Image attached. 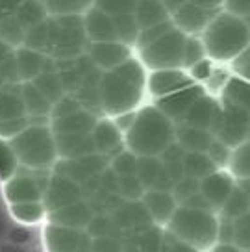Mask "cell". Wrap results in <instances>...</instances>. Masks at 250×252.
<instances>
[{"mask_svg":"<svg viewBox=\"0 0 250 252\" xmlns=\"http://www.w3.org/2000/svg\"><path fill=\"white\" fill-rule=\"evenodd\" d=\"M172 137V123L154 106L145 108L135 115L132 128L126 132V145L132 154H137L139 158H156L157 154H163L167 147H171Z\"/></svg>","mask_w":250,"mask_h":252,"instance_id":"1","label":"cell"},{"mask_svg":"<svg viewBox=\"0 0 250 252\" xmlns=\"http://www.w3.org/2000/svg\"><path fill=\"white\" fill-rule=\"evenodd\" d=\"M9 145L19 159V165L30 169H47L54 165L58 159L56 137L48 125L30 123L21 134L9 139Z\"/></svg>","mask_w":250,"mask_h":252,"instance_id":"2","label":"cell"},{"mask_svg":"<svg viewBox=\"0 0 250 252\" xmlns=\"http://www.w3.org/2000/svg\"><path fill=\"white\" fill-rule=\"evenodd\" d=\"M250 32L247 24L234 15L215 17L204 33V48L215 60H230L249 45Z\"/></svg>","mask_w":250,"mask_h":252,"instance_id":"3","label":"cell"},{"mask_svg":"<svg viewBox=\"0 0 250 252\" xmlns=\"http://www.w3.org/2000/svg\"><path fill=\"white\" fill-rule=\"evenodd\" d=\"M167 224L180 243H186L193 249H206L217 237L215 217L204 210H191L180 206Z\"/></svg>","mask_w":250,"mask_h":252,"instance_id":"4","label":"cell"},{"mask_svg":"<svg viewBox=\"0 0 250 252\" xmlns=\"http://www.w3.org/2000/svg\"><path fill=\"white\" fill-rule=\"evenodd\" d=\"M143 87L135 86L133 82L126 80L119 72H104L98 82V98L100 108L108 115H123L132 111L141 100Z\"/></svg>","mask_w":250,"mask_h":252,"instance_id":"5","label":"cell"},{"mask_svg":"<svg viewBox=\"0 0 250 252\" xmlns=\"http://www.w3.org/2000/svg\"><path fill=\"white\" fill-rule=\"evenodd\" d=\"M188 37L180 30H171L161 39L149 45L141 50L143 63L152 71H167V69H180L184 62V48Z\"/></svg>","mask_w":250,"mask_h":252,"instance_id":"6","label":"cell"},{"mask_svg":"<svg viewBox=\"0 0 250 252\" xmlns=\"http://www.w3.org/2000/svg\"><path fill=\"white\" fill-rule=\"evenodd\" d=\"M219 2H178V8L172 13V24L178 26L176 30L182 33H195L204 28L217 17Z\"/></svg>","mask_w":250,"mask_h":252,"instance_id":"7","label":"cell"},{"mask_svg":"<svg viewBox=\"0 0 250 252\" xmlns=\"http://www.w3.org/2000/svg\"><path fill=\"white\" fill-rule=\"evenodd\" d=\"M43 245L47 252H89L91 237L82 230L47 222L43 228Z\"/></svg>","mask_w":250,"mask_h":252,"instance_id":"8","label":"cell"},{"mask_svg":"<svg viewBox=\"0 0 250 252\" xmlns=\"http://www.w3.org/2000/svg\"><path fill=\"white\" fill-rule=\"evenodd\" d=\"M250 113L247 110H241L234 104L224 102L222 108V117H220L219 128L215 135L219 141L226 147H237L239 143L247 137V128H249Z\"/></svg>","mask_w":250,"mask_h":252,"instance_id":"9","label":"cell"},{"mask_svg":"<svg viewBox=\"0 0 250 252\" xmlns=\"http://www.w3.org/2000/svg\"><path fill=\"white\" fill-rule=\"evenodd\" d=\"M202 94H204V91L200 86L184 87V89L176 91V93L167 94L163 98H159L156 104V108L161 111L169 121H171V119H174V121H184L186 115H188V111L191 110V106H193Z\"/></svg>","mask_w":250,"mask_h":252,"instance_id":"10","label":"cell"},{"mask_svg":"<svg viewBox=\"0 0 250 252\" xmlns=\"http://www.w3.org/2000/svg\"><path fill=\"white\" fill-rule=\"evenodd\" d=\"M82 193H80V186L76 182H72L67 176H54L50 184L45 188V193H43V202L47 206V212H54V210H60L63 206H69L78 202Z\"/></svg>","mask_w":250,"mask_h":252,"instance_id":"11","label":"cell"},{"mask_svg":"<svg viewBox=\"0 0 250 252\" xmlns=\"http://www.w3.org/2000/svg\"><path fill=\"white\" fill-rule=\"evenodd\" d=\"M220 117H222V108L217 106V102L202 94L198 100H196L191 110L188 111L186 115V126H191V128H198V130H206V132H217L220 123Z\"/></svg>","mask_w":250,"mask_h":252,"instance_id":"12","label":"cell"},{"mask_svg":"<svg viewBox=\"0 0 250 252\" xmlns=\"http://www.w3.org/2000/svg\"><path fill=\"white\" fill-rule=\"evenodd\" d=\"M45 189L37 180L28 174H15L4 182V198L8 204H21V202H37L43 200Z\"/></svg>","mask_w":250,"mask_h":252,"instance_id":"13","label":"cell"},{"mask_svg":"<svg viewBox=\"0 0 250 252\" xmlns=\"http://www.w3.org/2000/svg\"><path fill=\"white\" fill-rule=\"evenodd\" d=\"M89 60L110 72L117 69L119 65H123L126 60H130V47H126L119 41L111 43H91L89 47Z\"/></svg>","mask_w":250,"mask_h":252,"instance_id":"14","label":"cell"},{"mask_svg":"<svg viewBox=\"0 0 250 252\" xmlns=\"http://www.w3.org/2000/svg\"><path fill=\"white\" fill-rule=\"evenodd\" d=\"M91 139L94 145V152L100 156H117L123 152V134L113 121H96Z\"/></svg>","mask_w":250,"mask_h":252,"instance_id":"15","label":"cell"},{"mask_svg":"<svg viewBox=\"0 0 250 252\" xmlns=\"http://www.w3.org/2000/svg\"><path fill=\"white\" fill-rule=\"evenodd\" d=\"M149 91L157 98H163L167 94H172L180 91L184 87L193 86L189 74L182 69H167V71H154L147 80Z\"/></svg>","mask_w":250,"mask_h":252,"instance_id":"16","label":"cell"},{"mask_svg":"<svg viewBox=\"0 0 250 252\" xmlns=\"http://www.w3.org/2000/svg\"><path fill=\"white\" fill-rule=\"evenodd\" d=\"M106 169V158L100 154H89L76 159H65V173L63 176L70 178L80 186V182H87L91 178H98Z\"/></svg>","mask_w":250,"mask_h":252,"instance_id":"17","label":"cell"},{"mask_svg":"<svg viewBox=\"0 0 250 252\" xmlns=\"http://www.w3.org/2000/svg\"><path fill=\"white\" fill-rule=\"evenodd\" d=\"M84 30H86L87 37L93 43H111V41H117L113 19L110 15H106L94 4L93 8L84 15Z\"/></svg>","mask_w":250,"mask_h":252,"instance_id":"18","label":"cell"},{"mask_svg":"<svg viewBox=\"0 0 250 252\" xmlns=\"http://www.w3.org/2000/svg\"><path fill=\"white\" fill-rule=\"evenodd\" d=\"M232 191H234V180L226 173L215 171L204 180H200V193L208 200L210 208H222Z\"/></svg>","mask_w":250,"mask_h":252,"instance_id":"19","label":"cell"},{"mask_svg":"<svg viewBox=\"0 0 250 252\" xmlns=\"http://www.w3.org/2000/svg\"><path fill=\"white\" fill-rule=\"evenodd\" d=\"M143 206L145 210L149 212L150 219L156 220V222H169L171 217L174 215L176 208H178V202L174 200L172 193L169 191H157V189H149L145 191L143 195Z\"/></svg>","mask_w":250,"mask_h":252,"instance_id":"20","label":"cell"},{"mask_svg":"<svg viewBox=\"0 0 250 252\" xmlns=\"http://www.w3.org/2000/svg\"><path fill=\"white\" fill-rule=\"evenodd\" d=\"M48 222H54V224H60V226H67V228H74V230H82L84 226L89 224V220L93 219V213H91V208L86 204V202H74V204L63 206L60 210H54L47 215Z\"/></svg>","mask_w":250,"mask_h":252,"instance_id":"21","label":"cell"},{"mask_svg":"<svg viewBox=\"0 0 250 252\" xmlns=\"http://www.w3.org/2000/svg\"><path fill=\"white\" fill-rule=\"evenodd\" d=\"M13 58H15V67H17V80L23 82V84L33 82L41 72H45L47 58L41 54V52H35L31 48L24 47V48H17L15 52H13Z\"/></svg>","mask_w":250,"mask_h":252,"instance_id":"22","label":"cell"},{"mask_svg":"<svg viewBox=\"0 0 250 252\" xmlns=\"http://www.w3.org/2000/svg\"><path fill=\"white\" fill-rule=\"evenodd\" d=\"M96 117L91 111H86L84 108L72 115H67L63 119H56L50 125V130L54 135H70V134H91Z\"/></svg>","mask_w":250,"mask_h":252,"instance_id":"23","label":"cell"},{"mask_svg":"<svg viewBox=\"0 0 250 252\" xmlns=\"http://www.w3.org/2000/svg\"><path fill=\"white\" fill-rule=\"evenodd\" d=\"M58 156L65 159H76L82 156L94 154V145L91 134H70V135H54Z\"/></svg>","mask_w":250,"mask_h":252,"instance_id":"24","label":"cell"},{"mask_svg":"<svg viewBox=\"0 0 250 252\" xmlns=\"http://www.w3.org/2000/svg\"><path fill=\"white\" fill-rule=\"evenodd\" d=\"M133 19H135V24L141 32L169 21V13L165 9L163 2H137L135 11H133Z\"/></svg>","mask_w":250,"mask_h":252,"instance_id":"25","label":"cell"},{"mask_svg":"<svg viewBox=\"0 0 250 252\" xmlns=\"http://www.w3.org/2000/svg\"><path fill=\"white\" fill-rule=\"evenodd\" d=\"M211 134L206 130L191 128V126H182L178 130V145L186 152H196V154H206L211 147Z\"/></svg>","mask_w":250,"mask_h":252,"instance_id":"26","label":"cell"},{"mask_svg":"<svg viewBox=\"0 0 250 252\" xmlns=\"http://www.w3.org/2000/svg\"><path fill=\"white\" fill-rule=\"evenodd\" d=\"M21 98L24 102V108H26V115L30 117H43V115H50V110H52V104L45 98V94L41 93L37 87L33 86L31 82L28 84H23V89H21Z\"/></svg>","mask_w":250,"mask_h":252,"instance_id":"27","label":"cell"},{"mask_svg":"<svg viewBox=\"0 0 250 252\" xmlns=\"http://www.w3.org/2000/svg\"><path fill=\"white\" fill-rule=\"evenodd\" d=\"M26 117L28 115H26L21 93L2 87L0 89V123H9V121H19Z\"/></svg>","mask_w":250,"mask_h":252,"instance_id":"28","label":"cell"},{"mask_svg":"<svg viewBox=\"0 0 250 252\" xmlns=\"http://www.w3.org/2000/svg\"><path fill=\"white\" fill-rule=\"evenodd\" d=\"M11 217L23 224H37L47 219V206L43 200L37 202H21V204H9Z\"/></svg>","mask_w":250,"mask_h":252,"instance_id":"29","label":"cell"},{"mask_svg":"<svg viewBox=\"0 0 250 252\" xmlns=\"http://www.w3.org/2000/svg\"><path fill=\"white\" fill-rule=\"evenodd\" d=\"M163 173V163L161 159L152 156L137 158V165H135V176L141 182V186L145 189H154L156 182Z\"/></svg>","mask_w":250,"mask_h":252,"instance_id":"30","label":"cell"},{"mask_svg":"<svg viewBox=\"0 0 250 252\" xmlns=\"http://www.w3.org/2000/svg\"><path fill=\"white\" fill-rule=\"evenodd\" d=\"M215 173V165L211 163L208 154H196V152H188L184 158V176L186 178H193V180L200 182L206 176Z\"/></svg>","mask_w":250,"mask_h":252,"instance_id":"31","label":"cell"},{"mask_svg":"<svg viewBox=\"0 0 250 252\" xmlns=\"http://www.w3.org/2000/svg\"><path fill=\"white\" fill-rule=\"evenodd\" d=\"M33 86L39 89L41 93L45 94V98H47L50 104H56L58 100H62L63 96V84H62V78H60V74L54 71H45L41 72L37 78L31 82Z\"/></svg>","mask_w":250,"mask_h":252,"instance_id":"32","label":"cell"},{"mask_svg":"<svg viewBox=\"0 0 250 252\" xmlns=\"http://www.w3.org/2000/svg\"><path fill=\"white\" fill-rule=\"evenodd\" d=\"M250 202L247 195L243 193V189H235L230 193V197L226 198V202L220 208V215H222V220L224 222H234L235 219H239L241 215L249 212Z\"/></svg>","mask_w":250,"mask_h":252,"instance_id":"33","label":"cell"},{"mask_svg":"<svg viewBox=\"0 0 250 252\" xmlns=\"http://www.w3.org/2000/svg\"><path fill=\"white\" fill-rule=\"evenodd\" d=\"M93 8L91 2H74V0H60V2H45V9L56 19L62 17H80L86 15Z\"/></svg>","mask_w":250,"mask_h":252,"instance_id":"34","label":"cell"},{"mask_svg":"<svg viewBox=\"0 0 250 252\" xmlns=\"http://www.w3.org/2000/svg\"><path fill=\"white\" fill-rule=\"evenodd\" d=\"M224 98L228 104H234L250 113V84L243 80H230L224 87Z\"/></svg>","mask_w":250,"mask_h":252,"instance_id":"35","label":"cell"},{"mask_svg":"<svg viewBox=\"0 0 250 252\" xmlns=\"http://www.w3.org/2000/svg\"><path fill=\"white\" fill-rule=\"evenodd\" d=\"M113 24H115V33H117V41L123 43V45H132L137 41L139 37V28L135 24V19L133 15H121L113 19Z\"/></svg>","mask_w":250,"mask_h":252,"instance_id":"36","label":"cell"},{"mask_svg":"<svg viewBox=\"0 0 250 252\" xmlns=\"http://www.w3.org/2000/svg\"><path fill=\"white\" fill-rule=\"evenodd\" d=\"M19 159L8 139H0V180L6 182L17 174Z\"/></svg>","mask_w":250,"mask_h":252,"instance_id":"37","label":"cell"},{"mask_svg":"<svg viewBox=\"0 0 250 252\" xmlns=\"http://www.w3.org/2000/svg\"><path fill=\"white\" fill-rule=\"evenodd\" d=\"M87 234L91 239L94 237H115V234H121V230L117 228V224L113 222L111 217H104V215H96L93 219L89 220L87 224Z\"/></svg>","mask_w":250,"mask_h":252,"instance_id":"38","label":"cell"},{"mask_svg":"<svg viewBox=\"0 0 250 252\" xmlns=\"http://www.w3.org/2000/svg\"><path fill=\"white\" fill-rule=\"evenodd\" d=\"M117 195L128 198V200H137L145 195V188L141 186L135 174L117 176Z\"/></svg>","mask_w":250,"mask_h":252,"instance_id":"39","label":"cell"},{"mask_svg":"<svg viewBox=\"0 0 250 252\" xmlns=\"http://www.w3.org/2000/svg\"><path fill=\"white\" fill-rule=\"evenodd\" d=\"M171 30H174V24L172 21H165L161 24H156V26H152L149 30H141L139 32V37H137V45L143 48H147L149 45L152 43H156L157 39H161L165 33H169Z\"/></svg>","mask_w":250,"mask_h":252,"instance_id":"40","label":"cell"},{"mask_svg":"<svg viewBox=\"0 0 250 252\" xmlns=\"http://www.w3.org/2000/svg\"><path fill=\"white\" fill-rule=\"evenodd\" d=\"M232 171L243 180L250 178V143L241 145L234 152V156H232Z\"/></svg>","mask_w":250,"mask_h":252,"instance_id":"41","label":"cell"},{"mask_svg":"<svg viewBox=\"0 0 250 252\" xmlns=\"http://www.w3.org/2000/svg\"><path fill=\"white\" fill-rule=\"evenodd\" d=\"M135 165H137V158L130 150H123L121 154H117L111 159V169H113L115 176L135 174Z\"/></svg>","mask_w":250,"mask_h":252,"instance_id":"42","label":"cell"},{"mask_svg":"<svg viewBox=\"0 0 250 252\" xmlns=\"http://www.w3.org/2000/svg\"><path fill=\"white\" fill-rule=\"evenodd\" d=\"M234 241L239 249L250 251V212L234 220Z\"/></svg>","mask_w":250,"mask_h":252,"instance_id":"43","label":"cell"},{"mask_svg":"<svg viewBox=\"0 0 250 252\" xmlns=\"http://www.w3.org/2000/svg\"><path fill=\"white\" fill-rule=\"evenodd\" d=\"M200 191V182L193 180V178H182L180 182H176L174 184V188H172V197H174V200L176 202H186L188 198H191L195 193H198Z\"/></svg>","mask_w":250,"mask_h":252,"instance_id":"44","label":"cell"},{"mask_svg":"<svg viewBox=\"0 0 250 252\" xmlns=\"http://www.w3.org/2000/svg\"><path fill=\"white\" fill-rule=\"evenodd\" d=\"M204 54H206V48H204V43L198 39H188L186 41V48H184V62L182 65L184 67H193L195 63L202 62Z\"/></svg>","mask_w":250,"mask_h":252,"instance_id":"45","label":"cell"},{"mask_svg":"<svg viewBox=\"0 0 250 252\" xmlns=\"http://www.w3.org/2000/svg\"><path fill=\"white\" fill-rule=\"evenodd\" d=\"M94 6L100 8L111 19H115V17H121V15H133L137 2H98Z\"/></svg>","mask_w":250,"mask_h":252,"instance_id":"46","label":"cell"},{"mask_svg":"<svg viewBox=\"0 0 250 252\" xmlns=\"http://www.w3.org/2000/svg\"><path fill=\"white\" fill-rule=\"evenodd\" d=\"M82 110V106L76 98H70V96H63L62 100H58L56 104H52V110H50V117L52 121L56 119H63L67 115H72L76 111Z\"/></svg>","mask_w":250,"mask_h":252,"instance_id":"47","label":"cell"},{"mask_svg":"<svg viewBox=\"0 0 250 252\" xmlns=\"http://www.w3.org/2000/svg\"><path fill=\"white\" fill-rule=\"evenodd\" d=\"M89 252H123V245L115 237H94Z\"/></svg>","mask_w":250,"mask_h":252,"instance_id":"48","label":"cell"},{"mask_svg":"<svg viewBox=\"0 0 250 252\" xmlns=\"http://www.w3.org/2000/svg\"><path fill=\"white\" fill-rule=\"evenodd\" d=\"M208 158L211 159V163L217 167V165H224L228 161V158H230V152H228V147L226 145H222L220 141H213L211 143V147L208 149Z\"/></svg>","mask_w":250,"mask_h":252,"instance_id":"49","label":"cell"},{"mask_svg":"<svg viewBox=\"0 0 250 252\" xmlns=\"http://www.w3.org/2000/svg\"><path fill=\"white\" fill-rule=\"evenodd\" d=\"M189 78L193 80H206V78H210V74H211V65L208 60H202V62H198L195 63L193 67H189Z\"/></svg>","mask_w":250,"mask_h":252,"instance_id":"50","label":"cell"},{"mask_svg":"<svg viewBox=\"0 0 250 252\" xmlns=\"http://www.w3.org/2000/svg\"><path fill=\"white\" fill-rule=\"evenodd\" d=\"M182 206L191 208V210H204V212H208V210H210V204H208V200L202 197V193H200V191H198V193H195L191 198H188V200H186Z\"/></svg>","mask_w":250,"mask_h":252,"instance_id":"51","label":"cell"},{"mask_svg":"<svg viewBox=\"0 0 250 252\" xmlns=\"http://www.w3.org/2000/svg\"><path fill=\"white\" fill-rule=\"evenodd\" d=\"M135 115H137V113L128 111V113H123V115H117V117H115L113 123H115V126L121 130V134H123V132H128V130L132 128L133 121H135Z\"/></svg>","mask_w":250,"mask_h":252,"instance_id":"52","label":"cell"},{"mask_svg":"<svg viewBox=\"0 0 250 252\" xmlns=\"http://www.w3.org/2000/svg\"><path fill=\"white\" fill-rule=\"evenodd\" d=\"M234 67H235V71L241 72L243 76L250 78V48L247 50V52H243V54L235 60Z\"/></svg>","mask_w":250,"mask_h":252,"instance_id":"53","label":"cell"},{"mask_svg":"<svg viewBox=\"0 0 250 252\" xmlns=\"http://www.w3.org/2000/svg\"><path fill=\"white\" fill-rule=\"evenodd\" d=\"M217 232L220 234V241L222 245H230L234 241V222H224L222 220V224L217 226Z\"/></svg>","mask_w":250,"mask_h":252,"instance_id":"54","label":"cell"},{"mask_svg":"<svg viewBox=\"0 0 250 252\" xmlns=\"http://www.w3.org/2000/svg\"><path fill=\"white\" fill-rule=\"evenodd\" d=\"M226 8L232 11V13H239V15H249L250 17V2H245V0H237V2H226Z\"/></svg>","mask_w":250,"mask_h":252,"instance_id":"55","label":"cell"},{"mask_svg":"<svg viewBox=\"0 0 250 252\" xmlns=\"http://www.w3.org/2000/svg\"><path fill=\"white\" fill-rule=\"evenodd\" d=\"M13 52H15V50L9 47L8 43H4V41L0 39V65L6 62L8 58H11V56H13Z\"/></svg>","mask_w":250,"mask_h":252,"instance_id":"56","label":"cell"},{"mask_svg":"<svg viewBox=\"0 0 250 252\" xmlns=\"http://www.w3.org/2000/svg\"><path fill=\"white\" fill-rule=\"evenodd\" d=\"M171 249H172V252H196V249H193V247H189V245H186V243H180V241H176Z\"/></svg>","mask_w":250,"mask_h":252,"instance_id":"57","label":"cell"},{"mask_svg":"<svg viewBox=\"0 0 250 252\" xmlns=\"http://www.w3.org/2000/svg\"><path fill=\"white\" fill-rule=\"evenodd\" d=\"M211 252H239V251L235 249L234 245H222L220 243V245H217Z\"/></svg>","mask_w":250,"mask_h":252,"instance_id":"58","label":"cell"},{"mask_svg":"<svg viewBox=\"0 0 250 252\" xmlns=\"http://www.w3.org/2000/svg\"><path fill=\"white\" fill-rule=\"evenodd\" d=\"M239 189H243V193L247 195V198H249V202H250V178H247V180H241V186H239Z\"/></svg>","mask_w":250,"mask_h":252,"instance_id":"59","label":"cell"},{"mask_svg":"<svg viewBox=\"0 0 250 252\" xmlns=\"http://www.w3.org/2000/svg\"><path fill=\"white\" fill-rule=\"evenodd\" d=\"M6 86V82H4V78H2V76H0V89H2V87Z\"/></svg>","mask_w":250,"mask_h":252,"instance_id":"60","label":"cell"},{"mask_svg":"<svg viewBox=\"0 0 250 252\" xmlns=\"http://www.w3.org/2000/svg\"><path fill=\"white\" fill-rule=\"evenodd\" d=\"M247 135H250V121H249V128H247Z\"/></svg>","mask_w":250,"mask_h":252,"instance_id":"61","label":"cell"}]
</instances>
